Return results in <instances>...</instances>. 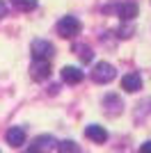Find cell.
<instances>
[{
	"label": "cell",
	"mask_w": 151,
	"mask_h": 153,
	"mask_svg": "<svg viewBox=\"0 0 151 153\" xmlns=\"http://www.w3.org/2000/svg\"><path fill=\"white\" fill-rule=\"evenodd\" d=\"M82 78H85V73L78 66H64L62 69V80L67 85H78V82H82Z\"/></svg>",
	"instance_id": "obj_8"
},
{
	"label": "cell",
	"mask_w": 151,
	"mask_h": 153,
	"mask_svg": "<svg viewBox=\"0 0 151 153\" xmlns=\"http://www.w3.org/2000/svg\"><path fill=\"white\" fill-rule=\"evenodd\" d=\"M30 51H32V57L50 59V57H53V53H55V48H53V44L46 41V39H34V41L30 44Z\"/></svg>",
	"instance_id": "obj_3"
},
{
	"label": "cell",
	"mask_w": 151,
	"mask_h": 153,
	"mask_svg": "<svg viewBox=\"0 0 151 153\" xmlns=\"http://www.w3.org/2000/svg\"><path fill=\"white\" fill-rule=\"evenodd\" d=\"M85 135H87L92 142H96V144H103V142L108 140V133L103 126H96V123H92V126L85 128Z\"/></svg>",
	"instance_id": "obj_9"
},
{
	"label": "cell",
	"mask_w": 151,
	"mask_h": 153,
	"mask_svg": "<svg viewBox=\"0 0 151 153\" xmlns=\"http://www.w3.org/2000/svg\"><path fill=\"white\" fill-rule=\"evenodd\" d=\"M121 89L128 91V94L140 91V89H142V78H140L138 73H126V76L121 78Z\"/></svg>",
	"instance_id": "obj_7"
},
{
	"label": "cell",
	"mask_w": 151,
	"mask_h": 153,
	"mask_svg": "<svg viewBox=\"0 0 151 153\" xmlns=\"http://www.w3.org/2000/svg\"><path fill=\"white\" fill-rule=\"evenodd\" d=\"M114 76H117V71H114L112 64H108V62H99L94 66V71H92V80L99 85H108V82H112Z\"/></svg>",
	"instance_id": "obj_2"
},
{
	"label": "cell",
	"mask_w": 151,
	"mask_h": 153,
	"mask_svg": "<svg viewBox=\"0 0 151 153\" xmlns=\"http://www.w3.org/2000/svg\"><path fill=\"white\" fill-rule=\"evenodd\" d=\"M140 153H151V142H144V144L140 146Z\"/></svg>",
	"instance_id": "obj_14"
},
{
	"label": "cell",
	"mask_w": 151,
	"mask_h": 153,
	"mask_svg": "<svg viewBox=\"0 0 151 153\" xmlns=\"http://www.w3.org/2000/svg\"><path fill=\"white\" fill-rule=\"evenodd\" d=\"M103 103H105V108H108V105H112V108H110V112H112V114H117V112H119V108H121V101H119L114 94H108L105 98H103Z\"/></svg>",
	"instance_id": "obj_12"
},
{
	"label": "cell",
	"mask_w": 151,
	"mask_h": 153,
	"mask_svg": "<svg viewBox=\"0 0 151 153\" xmlns=\"http://www.w3.org/2000/svg\"><path fill=\"white\" fill-rule=\"evenodd\" d=\"M5 140H7L9 146L19 149V146H23V144H25V130H23V128H19V126H12L5 133Z\"/></svg>",
	"instance_id": "obj_6"
},
{
	"label": "cell",
	"mask_w": 151,
	"mask_h": 153,
	"mask_svg": "<svg viewBox=\"0 0 151 153\" xmlns=\"http://www.w3.org/2000/svg\"><path fill=\"white\" fill-rule=\"evenodd\" d=\"M138 5L135 2H121L119 5V9H117V14H119V19L121 21H133L135 16H138Z\"/></svg>",
	"instance_id": "obj_10"
},
{
	"label": "cell",
	"mask_w": 151,
	"mask_h": 153,
	"mask_svg": "<svg viewBox=\"0 0 151 153\" xmlns=\"http://www.w3.org/2000/svg\"><path fill=\"white\" fill-rule=\"evenodd\" d=\"M53 146H57V142L53 135H39V137H34L30 144V151H37V153H48L53 151Z\"/></svg>",
	"instance_id": "obj_4"
},
{
	"label": "cell",
	"mask_w": 151,
	"mask_h": 153,
	"mask_svg": "<svg viewBox=\"0 0 151 153\" xmlns=\"http://www.w3.org/2000/svg\"><path fill=\"white\" fill-rule=\"evenodd\" d=\"M30 73H32L34 80H46V78L50 76V59L34 57V62H32V66H30Z\"/></svg>",
	"instance_id": "obj_5"
},
{
	"label": "cell",
	"mask_w": 151,
	"mask_h": 153,
	"mask_svg": "<svg viewBox=\"0 0 151 153\" xmlns=\"http://www.w3.org/2000/svg\"><path fill=\"white\" fill-rule=\"evenodd\" d=\"M30 153H37V151H30Z\"/></svg>",
	"instance_id": "obj_16"
},
{
	"label": "cell",
	"mask_w": 151,
	"mask_h": 153,
	"mask_svg": "<svg viewBox=\"0 0 151 153\" xmlns=\"http://www.w3.org/2000/svg\"><path fill=\"white\" fill-rule=\"evenodd\" d=\"M12 5L21 12H30V9L37 7V0H12Z\"/></svg>",
	"instance_id": "obj_13"
},
{
	"label": "cell",
	"mask_w": 151,
	"mask_h": 153,
	"mask_svg": "<svg viewBox=\"0 0 151 153\" xmlns=\"http://www.w3.org/2000/svg\"><path fill=\"white\" fill-rule=\"evenodd\" d=\"M57 34L64 39H73L80 34V21L76 19V16H64V19H60V23H57Z\"/></svg>",
	"instance_id": "obj_1"
},
{
	"label": "cell",
	"mask_w": 151,
	"mask_h": 153,
	"mask_svg": "<svg viewBox=\"0 0 151 153\" xmlns=\"http://www.w3.org/2000/svg\"><path fill=\"white\" fill-rule=\"evenodd\" d=\"M57 151L60 153H80V149H78V144L73 140H64L57 144Z\"/></svg>",
	"instance_id": "obj_11"
},
{
	"label": "cell",
	"mask_w": 151,
	"mask_h": 153,
	"mask_svg": "<svg viewBox=\"0 0 151 153\" xmlns=\"http://www.w3.org/2000/svg\"><path fill=\"white\" fill-rule=\"evenodd\" d=\"M2 16H7V5L0 0V19H2Z\"/></svg>",
	"instance_id": "obj_15"
}]
</instances>
